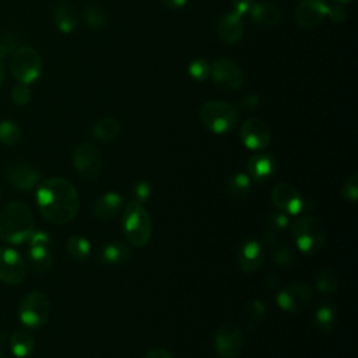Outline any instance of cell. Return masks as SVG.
Here are the masks:
<instances>
[{
	"label": "cell",
	"instance_id": "obj_1",
	"mask_svg": "<svg viewBox=\"0 0 358 358\" xmlns=\"http://www.w3.org/2000/svg\"><path fill=\"white\" fill-rule=\"evenodd\" d=\"M36 204L42 217L56 225L73 221L80 208V199L74 185L64 178H49L39 182Z\"/></svg>",
	"mask_w": 358,
	"mask_h": 358
},
{
	"label": "cell",
	"instance_id": "obj_2",
	"mask_svg": "<svg viewBox=\"0 0 358 358\" xmlns=\"http://www.w3.org/2000/svg\"><path fill=\"white\" fill-rule=\"evenodd\" d=\"M35 231L31 208L22 201H10L0 211V241L10 245L27 242Z\"/></svg>",
	"mask_w": 358,
	"mask_h": 358
},
{
	"label": "cell",
	"instance_id": "obj_3",
	"mask_svg": "<svg viewBox=\"0 0 358 358\" xmlns=\"http://www.w3.org/2000/svg\"><path fill=\"white\" fill-rule=\"evenodd\" d=\"M122 229L130 245L136 248L148 245L152 235V221L141 203L130 200L126 204L123 210Z\"/></svg>",
	"mask_w": 358,
	"mask_h": 358
},
{
	"label": "cell",
	"instance_id": "obj_4",
	"mask_svg": "<svg viewBox=\"0 0 358 358\" xmlns=\"http://www.w3.org/2000/svg\"><path fill=\"white\" fill-rule=\"evenodd\" d=\"M291 235L305 255H316L326 242V227L316 217H298L291 222Z\"/></svg>",
	"mask_w": 358,
	"mask_h": 358
},
{
	"label": "cell",
	"instance_id": "obj_5",
	"mask_svg": "<svg viewBox=\"0 0 358 358\" xmlns=\"http://www.w3.org/2000/svg\"><path fill=\"white\" fill-rule=\"evenodd\" d=\"M21 324L27 329H38L43 326L50 315V301L46 294L41 291H31L25 294L17 309Z\"/></svg>",
	"mask_w": 358,
	"mask_h": 358
},
{
	"label": "cell",
	"instance_id": "obj_6",
	"mask_svg": "<svg viewBox=\"0 0 358 358\" xmlns=\"http://www.w3.org/2000/svg\"><path fill=\"white\" fill-rule=\"evenodd\" d=\"M199 116L206 129L215 134H224L229 131L238 120V115L234 106L228 102L218 99L206 102L200 108Z\"/></svg>",
	"mask_w": 358,
	"mask_h": 358
},
{
	"label": "cell",
	"instance_id": "obj_7",
	"mask_svg": "<svg viewBox=\"0 0 358 358\" xmlns=\"http://www.w3.org/2000/svg\"><path fill=\"white\" fill-rule=\"evenodd\" d=\"M10 70L18 83L31 84L42 71V59L31 46H18L10 57Z\"/></svg>",
	"mask_w": 358,
	"mask_h": 358
},
{
	"label": "cell",
	"instance_id": "obj_8",
	"mask_svg": "<svg viewBox=\"0 0 358 358\" xmlns=\"http://www.w3.org/2000/svg\"><path fill=\"white\" fill-rule=\"evenodd\" d=\"M245 345V336L241 326L235 322H224L214 334V348L221 358L238 357Z\"/></svg>",
	"mask_w": 358,
	"mask_h": 358
},
{
	"label": "cell",
	"instance_id": "obj_9",
	"mask_svg": "<svg viewBox=\"0 0 358 358\" xmlns=\"http://www.w3.org/2000/svg\"><path fill=\"white\" fill-rule=\"evenodd\" d=\"M313 298V288L308 282H291L280 288L275 302L281 310L298 313L303 310Z\"/></svg>",
	"mask_w": 358,
	"mask_h": 358
},
{
	"label": "cell",
	"instance_id": "obj_10",
	"mask_svg": "<svg viewBox=\"0 0 358 358\" xmlns=\"http://www.w3.org/2000/svg\"><path fill=\"white\" fill-rule=\"evenodd\" d=\"M73 164L77 173L88 180L96 179L102 171V154L91 143L78 144L73 152Z\"/></svg>",
	"mask_w": 358,
	"mask_h": 358
},
{
	"label": "cell",
	"instance_id": "obj_11",
	"mask_svg": "<svg viewBox=\"0 0 358 358\" xmlns=\"http://www.w3.org/2000/svg\"><path fill=\"white\" fill-rule=\"evenodd\" d=\"M210 76L214 84L227 91L239 90L243 84V71L238 63L228 57L217 59L210 66Z\"/></svg>",
	"mask_w": 358,
	"mask_h": 358
},
{
	"label": "cell",
	"instance_id": "obj_12",
	"mask_svg": "<svg viewBox=\"0 0 358 358\" xmlns=\"http://www.w3.org/2000/svg\"><path fill=\"white\" fill-rule=\"evenodd\" d=\"M27 262L11 248H0V280L10 285H17L25 280Z\"/></svg>",
	"mask_w": 358,
	"mask_h": 358
},
{
	"label": "cell",
	"instance_id": "obj_13",
	"mask_svg": "<svg viewBox=\"0 0 358 358\" xmlns=\"http://www.w3.org/2000/svg\"><path fill=\"white\" fill-rule=\"evenodd\" d=\"M271 203L285 214H299L305 208V199L301 192L291 183L281 182L271 190Z\"/></svg>",
	"mask_w": 358,
	"mask_h": 358
},
{
	"label": "cell",
	"instance_id": "obj_14",
	"mask_svg": "<svg viewBox=\"0 0 358 358\" xmlns=\"http://www.w3.org/2000/svg\"><path fill=\"white\" fill-rule=\"evenodd\" d=\"M4 178L20 192L32 190L41 182V172L25 162H10L4 166Z\"/></svg>",
	"mask_w": 358,
	"mask_h": 358
},
{
	"label": "cell",
	"instance_id": "obj_15",
	"mask_svg": "<svg viewBox=\"0 0 358 358\" xmlns=\"http://www.w3.org/2000/svg\"><path fill=\"white\" fill-rule=\"evenodd\" d=\"M239 136L243 145L253 151L264 150L271 140L268 126L262 119H257V117L246 119L241 126Z\"/></svg>",
	"mask_w": 358,
	"mask_h": 358
},
{
	"label": "cell",
	"instance_id": "obj_16",
	"mask_svg": "<svg viewBox=\"0 0 358 358\" xmlns=\"http://www.w3.org/2000/svg\"><path fill=\"white\" fill-rule=\"evenodd\" d=\"M264 257H266L264 243L256 238L246 239L239 246L236 253L238 266L246 274H252L257 271L263 266Z\"/></svg>",
	"mask_w": 358,
	"mask_h": 358
},
{
	"label": "cell",
	"instance_id": "obj_17",
	"mask_svg": "<svg viewBox=\"0 0 358 358\" xmlns=\"http://www.w3.org/2000/svg\"><path fill=\"white\" fill-rule=\"evenodd\" d=\"M327 7L324 0H299L294 13L295 22L301 28L312 29L327 15Z\"/></svg>",
	"mask_w": 358,
	"mask_h": 358
},
{
	"label": "cell",
	"instance_id": "obj_18",
	"mask_svg": "<svg viewBox=\"0 0 358 358\" xmlns=\"http://www.w3.org/2000/svg\"><path fill=\"white\" fill-rule=\"evenodd\" d=\"M243 29H245V25L242 21V15L234 11H229L221 15L217 24V34L220 39L227 45L236 43L242 38Z\"/></svg>",
	"mask_w": 358,
	"mask_h": 358
},
{
	"label": "cell",
	"instance_id": "obj_19",
	"mask_svg": "<svg viewBox=\"0 0 358 358\" xmlns=\"http://www.w3.org/2000/svg\"><path fill=\"white\" fill-rule=\"evenodd\" d=\"M246 169L252 180L264 182L266 179L271 178L277 171V162L270 154L256 152L248 159Z\"/></svg>",
	"mask_w": 358,
	"mask_h": 358
},
{
	"label": "cell",
	"instance_id": "obj_20",
	"mask_svg": "<svg viewBox=\"0 0 358 358\" xmlns=\"http://www.w3.org/2000/svg\"><path fill=\"white\" fill-rule=\"evenodd\" d=\"M123 208V199L116 192H108L96 197L92 203L91 213L98 220H110L116 217Z\"/></svg>",
	"mask_w": 358,
	"mask_h": 358
},
{
	"label": "cell",
	"instance_id": "obj_21",
	"mask_svg": "<svg viewBox=\"0 0 358 358\" xmlns=\"http://www.w3.org/2000/svg\"><path fill=\"white\" fill-rule=\"evenodd\" d=\"M262 242L271 249V257H273V260L277 266L288 267V266L292 264V262L295 259L294 250L287 242L278 239L277 232H273V231L267 229L263 234V241Z\"/></svg>",
	"mask_w": 358,
	"mask_h": 358
},
{
	"label": "cell",
	"instance_id": "obj_22",
	"mask_svg": "<svg viewBox=\"0 0 358 358\" xmlns=\"http://www.w3.org/2000/svg\"><path fill=\"white\" fill-rule=\"evenodd\" d=\"M133 257V250L127 243L110 242L98 252V262L103 266H120Z\"/></svg>",
	"mask_w": 358,
	"mask_h": 358
},
{
	"label": "cell",
	"instance_id": "obj_23",
	"mask_svg": "<svg viewBox=\"0 0 358 358\" xmlns=\"http://www.w3.org/2000/svg\"><path fill=\"white\" fill-rule=\"evenodd\" d=\"M249 14L252 21L260 27H273L281 20V10L270 1L255 3Z\"/></svg>",
	"mask_w": 358,
	"mask_h": 358
},
{
	"label": "cell",
	"instance_id": "obj_24",
	"mask_svg": "<svg viewBox=\"0 0 358 358\" xmlns=\"http://www.w3.org/2000/svg\"><path fill=\"white\" fill-rule=\"evenodd\" d=\"M53 21L59 31L70 34L76 29L78 22V14L74 6L70 3H60L53 13Z\"/></svg>",
	"mask_w": 358,
	"mask_h": 358
},
{
	"label": "cell",
	"instance_id": "obj_25",
	"mask_svg": "<svg viewBox=\"0 0 358 358\" xmlns=\"http://www.w3.org/2000/svg\"><path fill=\"white\" fill-rule=\"evenodd\" d=\"M10 350L17 358H28L35 351L34 337L24 330H14L8 338Z\"/></svg>",
	"mask_w": 358,
	"mask_h": 358
},
{
	"label": "cell",
	"instance_id": "obj_26",
	"mask_svg": "<svg viewBox=\"0 0 358 358\" xmlns=\"http://www.w3.org/2000/svg\"><path fill=\"white\" fill-rule=\"evenodd\" d=\"M337 320V310L336 306L330 302L319 303L312 315L313 326L320 331H330L336 326Z\"/></svg>",
	"mask_w": 358,
	"mask_h": 358
},
{
	"label": "cell",
	"instance_id": "obj_27",
	"mask_svg": "<svg viewBox=\"0 0 358 358\" xmlns=\"http://www.w3.org/2000/svg\"><path fill=\"white\" fill-rule=\"evenodd\" d=\"M27 259H28V264L38 274L48 273L53 264V256H52L50 248H48V246L29 248Z\"/></svg>",
	"mask_w": 358,
	"mask_h": 358
},
{
	"label": "cell",
	"instance_id": "obj_28",
	"mask_svg": "<svg viewBox=\"0 0 358 358\" xmlns=\"http://www.w3.org/2000/svg\"><path fill=\"white\" fill-rule=\"evenodd\" d=\"M120 134V123L115 117H102L92 126V136L103 143L117 138Z\"/></svg>",
	"mask_w": 358,
	"mask_h": 358
},
{
	"label": "cell",
	"instance_id": "obj_29",
	"mask_svg": "<svg viewBox=\"0 0 358 358\" xmlns=\"http://www.w3.org/2000/svg\"><path fill=\"white\" fill-rule=\"evenodd\" d=\"M250 189H252V179L248 173H243V172L234 173L227 183V192L229 197L235 200L245 199L249 194Z\"/></svg>",
	"mask_w": 358,
	"mask_h": 358
},
{
	"label": "cell",
	"instance_id": "obj_30",
	"mask_svg": "<svg viewBox=\"0 0 358 358\" xmlns=\"http://www.w3.org/2000/svg\"><path fill=\"white\" fill-rule=\"evenodd\" d=\"M66 250L71 259L77 262H84L91 253V243L87 238L80 235H73L66 242Z\"/></svg>",
	"mask_w": 358,
	"mask_h": 358
},
{
	"label": "cell",
	"instance_id": "obj_31",
	"mask_svg": "<svg viewBox=\"0 0 358 358\" xmlns=\"http://www.w3.org/2000/svg\"><path fill=\"white\" fill-rule=\"evenodd\" d=\"M266 313H267V309H266V305L263 301H260V299L249 301V303L246 305V309H245L246 327L249 330L259 327L260 323L264 320Z\"/></svg>",
	"mask_w": 358,
	"mask_h": 358
},
{
	"label": "cell",
	"instance_id": "obj_32",
	"mask_svg": "<svg viewBox=\"0 0 358 358\" xmlns=\"http://www.w3.org/2000/svg\"><path fill=\"white\" fill-rule=\"evenodd\" d=\"M316 288L323 294H333L338 288V278L336 275V271L331 268H322L316 274L315 278Z\"/></svg>",
	"mask_w": 358,
	"mask_h": 358
},
{
	"label": "cell",
	"instance_id": "obj_33",
	"mask_svg": "<svg viewBox=\"0 0 358 358\" xmlns=\"http://www.w3.org/2000/svg\"><path fill=\"white\" fill-rule=\"evenodd\" d=\"M85 24L92 29H102L106 25V15L103 10L95 4H88L83 10Z\"/></svg>",
	"mask_w": 358,
	"mask_h": 358
},
{
	"label": "cell",
	"instance_id": "obj_34",
	"mask_svg": "<svg viewBox=\"0 0 358 358\" xmlns=\"http://www.w3.org/2000/svg\"><path fill=\"white\" fill-rule=\"evenodd\" d=\"M21 136L20 126L13 120L0 122V143L4 145H14L18 143Z\"/></svg>",
	"mask_w": 358,
	"mask_h": 358
},
{
	"label": "cell",
	"instance_id": "obj_35",
	"mask_svg": "<svg viewBox=\"0 0 358 358\" xmlns=\"http://www.w3.org/2000/svg\"><path fill=\"white\" fill-rule=\"evenodd\" d=\"M341 197L348 203H355L358 200V173L352 172L344 182L341 187Z\"/></svg>",
	"mask_w": 358,
	"mask_h": 358
},
{
	"label": "cell",
	"instance_id": "obj_36",
	"mask_svg": "<svg viewBox=\"0 0 358 358\" xmlns=\"http://www.w3.org/2000/svg\"><path fill=\"white\" fill-rule=\"evenodd\" d=\"M267 225L270 228V231L273 232H280L284 231L289 227V220H288V214L282 213V211H271L267 215Z\"/></svg>",
	"mask_w": 358,
	"mask_h": 358
},
{
	"label": "cell",
	"instance_id": "obj_37",
	"mask_svg": "<svg viewBox=\"0 0 358 358\" xmlns=\"http://www.w3.org/2000/svg\"><path fill=\"white\" fill-rule=\"evenodd\" d=\"M189 74L197 80V81H203L210 76V64L206 59H194L193 62H190L189 64Z\"/></svg>",
	"mask_w": 358,
	"mask_h": 358
},
{
	"label": "cell",
	"instance_id": "obj_38",
	"mask_svg": "<svg viewBox=\"0 0 358 358\" xmlns=\"http://www.w3.org/2000/svg\"><path fill=\"white\" fill-rule=\"evenodd\" d=\"M11 99L15 105H27L31 101V90L29 84L18 83L13 90H11Z\"/></svg>",
	"mask_w": 358,
	"mask_h": 358
},
{
	"label": "cell",
	"instance_id": "obj_39",
	"mask_svg": "<svg viewBox=\"0 0 358 358\" xmlns=\"http://www.w3.org/2000/svg\"><path fill=\"white\" fill-rule=\"evenodd\" d=\"M27 242H28L29 248H35V246H48V248H50V236L43 231H34Z\"/></svg>",
	"mask_w": 358,
	"mask_h": 358
},
{
	"label": "cell",
	"instance_id": "obj_40",
	"mask_svg": "<svg viewBox=\"0 0 358 358\" xmlns=\"http://www.w3.org/2000/svg\"><path fill=\"white\" fill-rule=\"evenodd\" d=\"M133 193L136 196L134 200L138 201V203H143V201L148 200V197L151 196V186L147 182H138V183L134 185Z\"/></svg>",
	"mask_w": 358,
	"mask_h": 358
},
{
	"label": "cell",
	"instance_id": "obj_41",
	"mask_svg": "<svg viewBox=\"0 0 358 358\" xmlns=\"http://www.w3.org/2000/svg\"><path fill=\"white\" fill-rule=\"evenodd\" d=\"M327 15L333 22H343L345 18V10L343 4H333L327 7Z\"/></svg>",
	"mask_w": 358,
	"mask_h": 358
},
{
	"label": "cell",
	"instance_id": "obj_42",
	"mask_svg": "<svg viewBox=\"0 0 358 358\" xmlns=\"http://www.w3.org/2000/svg\"><path fill=\"white\" fill-rule=\"evenodd\" d=\"M253 4L255 0H232V11L239 15H245L250 11Z\"/></svg>",
	"mask_w": 358,
	"mask_h": 358
},
{
	"label": "cell",
	"instance_id": "obj_43",
	"mask_svg": "<svg viewBox=\"0 0 358 358\" xmlns=\"http://www.w3.org/2000/svg\"><path fill=\"white\" fill-rule=\"evenodd\" d=\"M141 358H175V357L165 348H152L147 351Z\"/></svg>",
	"mask_w": 358,
	"mask_h": 358
},
{
	"label": "cell",
	"instance_id": "obj_44",
	"mask_svg": "<svg viewBox=\"0 0 358 358\" xmlns=\"http://www.w3.org/2000/svg\"><path fill=\"white\" fill-rule=\"evenodd\" d=\"M257 103H259V96L256 94H248L241 101V106L243 109H252V108L257 106Z\"/></svg>",
	"mask_w": 358,
	"mask_h": 358
},
{
	"label": "cell",
	"instance_id": "obj_45",
	"mask_svg": "<svg viewBox=\"0 0 358 358\" xmlns=\"http://www.w3.org/2000/svg\"><path fill=\"white\" fill-rule=\"evenodd\" d=\"M187 0H159V3L169 10H179L186 4Z\"/></svg>",
	"mask_w": 358,
	"mask_h": 358
},
{
	"label": "cell",
	"instance_id": "obj_46",
	"mask_svg": "<svg viewBox=\"0 0 358 358\" xmlns=\"http://www.w3.org/2000/svg\"><path fill=\"white\" fill-rule=\"evenodd\" d=\"M266 282H267V287H270V288H274V287H277L278 285V280H277V277H267V280H266Z\"/></svg>",
	"mask_w": 358,
	"mask_h": 358
},
{
	"label": "cell",
	"instance_id": "obj_47",
	"mask_svg": "<svg viewBox=\"0 0 358 358\" xmlns=\"http://www.w3.org/2000/svg\"><path fill=\"white\" fill-rule=\"evenodd\" d=\"M3 78H4V64H0V87L3 84Z\"/></svg>",
	"mask_w": 358,
	"mask_h": 358
},
{
	"label": "cell",
	"instance_id": "obj_48",
	"mask_svg": "<svg viewBox=\"0 0 358 358\" xmlns=\"http://www.w3.org/2000/svg\"><path fill=\"white\" fill-rule=\"evenodd\" d=\"M337 4H345V3H350L351 0H334Z\"/></svg>",
	"mask_w": 358,
	"mask_h": 358
},
{
	"label": "cell",
	"instance_id": "obj_49",
	"mask_svg": "<svg viewBox=\"0 0 358 358\" xmlns=\"http://www.w3.org/2000/svg\"><path fill=\"white\" fill-rule=\"evenodd\" d=\"M0 358H6V355H4V352L0 350Z\"/></svg>",
	"mask_w": 358,
	"mask_h": 358
},
{
	"label": "cell",
	"instance_id": "obj_50",
	"mask_svg": "<svg viewBox=\"0 0 358 358\" xmlns=\"http://www.w3.org/2000/svg\"><path fill=\"white\" fill-rule=\"evenodd\" d=\"M0 193H1V192H0Z\"/></svg>",
	"mask_w": 358,
	"mask_h": 358
}]
</instances>
